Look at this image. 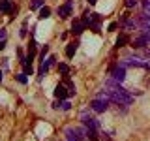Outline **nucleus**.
Here are the masks:
<instances>
[{
  "label": "nucleus",
  "instance_id": "nucleus-26",
  "mask_svg": "<svg viewBox=\"0 0 150 141\" xmlns=\"http://www.w3.org/2000/svg\"><path fill=\"white\" fill-rule=\"evenodd\" d=\"M6 47V40H0V49H4Z\"/></svg>",
  "mask_w": 150,
  "mask_h": 141
},
{
  "label": "nucleus",
  "instance_id": "nucleus-13",
  "mask_svg": "<svg viewBox=\"0 0 150 141\" xmlns=\"http://www.w3.org/2000/svg\"><path fill=\"white\" fill-rule=\"evenodd\" d=\"M129 41V38H128V34H126V32H122V34H118V38H116V47H124L126 43H128Z\"/></svg>",
  "mask_w": 150,
  "mask_h": 141
},
{
  "label": "nucleus",
  "instance_id": "nucleus-9",
  "mask_svg": "<svg viewBox=\"0 0 150 141\" xmlns=\"http://www.w3.org/2000/svg\"><path fill=\"white\" fill-rule=\"evenodd\" d=\"M54 96L58 98V100H66V98H68V90H66L64 85H58V87L54 88Z\"/></svg>",
  "mask_w": 150,
  "mask_h": 141
},
{
  "label": "nucleus",
  "instance_id": "nucleus-17",
  "mask_svg": "<svg viewBox=\"0 0 150 141\" xmlns=\"http://www.w3.org/2000/svg\"><path fill=\"white\" fill-rule=\"evenodd\" d=\"M60 109H62V111H69V109H71L69 100H62V102H60Z\"/></svg>",
  "mask_w": 150,
  "mask_h": 141
},
{
  "label": "nucleus",
  "instance_id": "nucleus-22",
  "mask_svg": "<svg viewBox=\"0 0 150 141\" xmlns=\"http://www.w3.org/2000/svg\"><path fill=\"white\" fill-rule=\"evenodd\" d=\"M143 8L146 13H150V0H143Z\"/></svg>",
  "mask_w": 150,
  "mask_h": 141
},
{
  "label": "nucleus",
  "instance_id": "nucleus-8",
  "mask_svg": "<svg viewBox=\"0 0 150 141\" xmlns=\"http://www.w3.org/2000/svg\"><path fill=\"white\" fill-rule=\"evenodd\" d=\"M77 47H79V41H69L68 47H66V56H68V58H73V55H75V51H77Z\"/></svg>",
  "mask_w": 150,
  "mask_h": 141
},
{
  "label": "nucleus",
  "instance_id": "nucleus-6",
  "mask_svg": "<svg viewBox=\"0 0 150 141\" xmlns=\"http://www.w3.org/2000/svg\"><path fill=\"white\" fill-rule=\"evenodd\" d=\"M71 8H73V2H71V0H68L64 6H58L56 13H58V17H60V19H68L69 15H71Z\"/></svg>",
  "mask_w": 150,
  "mask_h": 141
},
{
  "label": "nucleus",
  "instance_id": "nucleus-21",
  "mask_svg": "<svg viewBox=\"0 0 150 141\" xmlns=\"http://www.w3.org/2000/svg\"><path fill=\"white\" fill-rule=\"evenodd\" d=\"M47 53H49V45H45L43 49H41V53H40V58H41V60H45V55H47Z\"/></svg>",
  "mask_w": 150,
  "mask_h": 141
},
{
  "label": "nucleus",
  "instance_id": "nucleus-5",
  "mask_svg": "<svg viewBox=\"0 0 150 141\" xmlns=\"http://www.w3.org/2000/svg\"><path fill=\"white\" fill-rule=\"evenodd\" d=\"M54 60H56V58H54L53 55H51L49 58L41 60V68H40V72H38V79H43V75H45L47 72H49V68H51V66L54 64Z\"/></svg>",
  "mask_w": 150,
  "mask_h": 141
},
{
  "label": "nucleus",
  "instance_id": "nucleus-7",
  "mask_svg": "<svg viewBox=\"0 0 150 141\" xmlns=\"http://www.w3.org/2000/svg\"><path fill=\"white\" fill-rule=\"evenodd\" d=\"M84 30H86L84 23L79 21V19H73V23H71V34H73V36H81Z\"/></svg>",
  "mask_w": 150,
  "mask_h": 141
},
{
  "label": "nucleus",
  "instance_id": "nucleus-15",
  "mask_svg": "<svg viewBox=\"0 0 150 141\" xmlns=\"http://www.w3.org/2000/svg\"><path fill=\"white\" fill-rule=\"evenodd\" d=\"M45 6V0H32L30 2V9H40Z\"/></svg>",
  "mask_w": 150,
  "mask_h": 141
},
{
  "label": "nucleus",
  "instance_id": "nucleus-1",
  "mask_svg": "<svg viewBox=\"0 0 150 141\" xmlns=\"http://www.w3.org/2000/svg\"><path fill=\"white\" fill-rule=\"evenodd\" d=\"M111 100L109 98H94V100L90 102V109L96 111V113H105L107 109L111 107Z\"/></svg>",
  "mask_w": 150,
  "mask_h": 141
},
{
  "label": "nucleus",
  "instance_id": "nucleus-10",
  "mask_svg": "<svg viewBox=\"0 0 150 141\" xmlns=\"http://www.w3.org/2000/svg\"><path fill=\"white\" fill-rule=\"evenodd\" d=\"M137 28V21L135 19H126L122 21V30H135Z\"/></svg>",
  "mask_w": 150,
  "mask_h": 141
},
{
  "label": "nucleus",
  "instance_id": "nucleus-27",
  "mask_svg": "<svg viewBox=\"0 0 150 141\" xmlns=\"http://www.w3.org/2000/svg\"><path fill=\"white\" fill-rule=\"evenodd\" d=\"M2 79H4V72L0 70V83H2Z\"/></svg>",
  "mask_w": 150,
  "mask_h": 141
},
{
  "label": "nucleus",
  "instance_id": "nucleus-24",
  "mask_svg": "<svg viewBox=\"0 0 150 141\" xmlns=\"http://www.w3.org/2000/svg\"><path fill=\"white\" fill-rule=\"evenodd\" d=\"M116 28H118V23H111V25H109V32H115Z\"/></svg>",
  "mask_w": 150,
  "mask_h": 141
},
{
  "label": "nucleus",
  "instance_id": "nucleus-16",
  "mask_svg": "<svg viewBox=\"0 0 150 141\" xmlns=\"http://www.w3.org/2000/svg\"><path fill=\"white\" fill-rule=\"evenodd\" d=\"M15 79H17V81L21 83V85H26V83H28V77H26V73H17V75H15Z\"/></svg>",
  "mask_w": 150,
  "mask_h": 141
},
{
  "label": "nucleus",
  "instance_id": "nucleus-25",
  "mask_svg": "<svg viewBox=\"0 0 150 141\" xmlns=\"http://www.w3.org/2000/svg\"><path fill=\"white\" fill-rule=\"evenodd\" d=\"M6 28H0V40H6Z\"/></svg>",
  "mask_w": 150,
  "mask_h": 141
},
{
  "label": "nucleus",
  "instance_id": "nucleus-12",
  "mask_svg": "<svg viewBox=\"0 0 150 141\" xmlns=\"http://www.w3.org/2000/svg\"><path fill=\"white\" fill-rule=\"evenodd\" d=\"M66 139H68V141H81V137L77 135L75 128H68V130H66Z\"/></svg>",
  "mask_w": 150,
  "mask_h": 141
},
{
  "label": "nucleus",
  "instance_id": "nucleus-2",
  "mask_svg": "<svg viewBox=\"0 0 150 141\" xmlns=\"http://www.w3.org/2000/svg\"><path fill=\"white\" fill-rule=\"evenodd\" d=\"M150 45V32H141V34L131 41V47L133 49H143V47Z\"/></svg>",
  "mask_w": 150,
  "mask_h": 141
},
{
  "label": "nucleus",
  "instance_id": "nucleus-3",
  "mask_svg": "<svg viewBox=\"0 0 150 141\" xmlns=\"http://www.w3.org/2000/svg\"><path fill=\"white\" fill-rule=\"evenodd\" d=\"M111 77L116 79V81H120V83H124L126 81V68L122 64L111 66Z\"/></svg>",
  "mask_w": 150,
  "mask_h": 141
},
{
  "label": "nucleus",
  "instance_id": "nucleus-4",
  "mask_svg": "<svg viewBox=\"0 0 150 141\" xmlns=\"http://www.w3.org/2000/svg\"><path fill=\"white\" fill-rule=\"evenodd\" d=\"M81 122L86 126L88 130H100V122L94 119L92 115H88V113H83L81 115Z\"/></svg>",
  "mask_w": 150,
  "mask_h": 141
},
{
  "label": "nucleus",
  "instance_id": "nucleus-23",
  "mask_svg": "<svg viewBox=\"0 0 150 141\" xmlns=\"http://www.w3.org/2000/svg\"><path fill=\"white\" fill-rule=\"evenodd\" d=\"M19 36H21V38H25V36H26V23H25V25H23L21 32H19Z\"/></svg>",
  "mask_w": 150,
  "mask_h": 141
},
{
  "label": "nucleus",
  "instance_id": "nucleus-18",
  "mask_svg": "<svg viewBox=\"0 0 150 141\" xmlns=\"http://www.w3.org/2000/svg\"><path fill=\"white\" fill-rule=\"evenodd\" d=\"M58 72H60V73H64V75H68V73H69V68H68V64L60 62V64H58Z\"/></svg>",
  "mask_w": 150,
  "mask_h": 141
},
{
  "label": "nucleus",
  "instance_id": "nucleus-11",
  "mask_svg": "<svg viewBox=\"0 0 150 141\" xmlns=\"http://www.w3.org/2000/svg\"><path fill=\"white\" fill-rule=\"evenodd\" d=\"M13 11V6L9 0H2L0 2V13H11Z\"/></svg>",
  "mask_w": 150,
  "mask_h": 141
},
{
  "label": "nucleus",
  "instance_id": "nucleus-20",
  "mask_svg": "<svg viewBox=\"0 0 150 141\" xmlns=\"http://www.w3.org/2000/svg\"><path fill=\"white\" fill-rule=\"evenodd\" d=\"M141 55H143L144 58H150V47H143V49H141Z\"/></svg>",
  "mask_w": 150,
  "mask_h": 141
},
{
  "label": "nucleus",
  "instance_id": "nucleus-14",
  "mask_svg": "<svg viewBox=\"0 0 150 141\" xmlns=\"http://www.w3.org/2000/svg\"><path fill=\"white\" fill-rule=\"evenodd\" d=\"M49 17H51V8H47V6L40 8V15H38V19L43 21V19H49Z\"/></svg>",
  "mask_w": 150,
  "mask_h": 141
},
{
  "label": "nucleus",
  "instance_id": "nucleus-28",
  "mask_svg": "<svg viewBox=\"0 0 150 141\" xmlns=\"http://www.w3.org/2000/svg\"><path fill=\"white\" fill-rule=\"evenodd\" d=\"M86 2H88V4H92V6H94V4H96L98 0H86Z\"/></svg>",
  "mask_w": 150,
  "mask_h": 141
},
{
  "label": "nucleus",
  "instance_id": "nucleus-19",
  "mask_svg": "<svg viewBox=\"0 0 150 141\" xmlns=\"http://www.w3.org/2000/svg\"><path fill=\"white\" fill-rule=\"evenodd\" d=\"M137 2H139V0H124V6L128 8V9H131V8L137 6Z\"/></svg>",
  "mask_w": 150,
  "mask_h": 141
}]
</instances>
